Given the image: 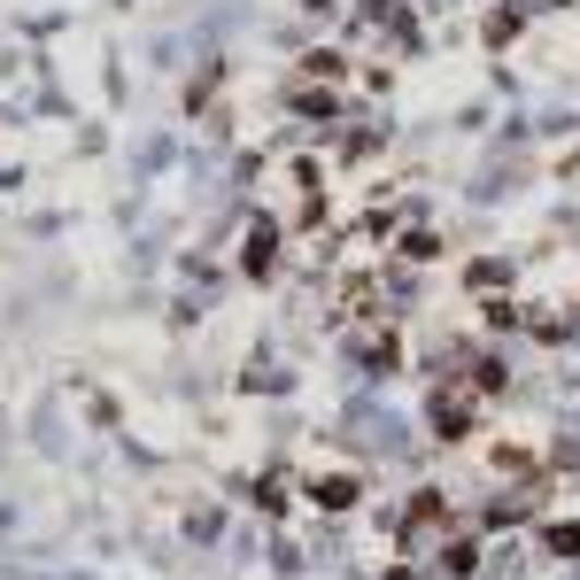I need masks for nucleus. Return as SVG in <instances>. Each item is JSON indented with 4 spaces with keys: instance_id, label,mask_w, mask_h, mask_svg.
<instances>
[{
    "instance_id": "nucleus-15",
    "label": "nucleus",
    "mask_w": 580,
    "mask_h": 580,
    "mask_svg": "<svg viewBox=\"0 0 580 580\" xmlns=\"http://www.w3.org/2000/svg\"><path fill=\"white\" fill-rule=\"evenodd\" d=\"M379 147H387V132H349V140H341V155H349V162H372Z\"/></svg>"
},
{
    "instance_id": "nucleus-8",
    "label": "nucleus",
    "mask_w": 580,
    "mask_h": 580,
    "mask_svg": "<svg viewBox=\"0 0 580 580\" xmlns=\"http://www.w3.org/2000/svg\"><path fill=\"white\" fill-rule=\"evenodd\" d=\"M357 357H364L372 372H395V364H402V341H395L387 325H379V334H364V341H357Z\"/></svg>"
},
{
    "instance_id": "nucleus-6",
    "label": "nucleus",
    "mask_w": 580,
    "mask_h": 580,
    "mask_svg": "<svg viewBox=\"0 0 580 580\" xmlns=\"http://www.w3.org/2000/svg\"><path fill=\"white\" fill-rule=\"evenodd\" d=\"M334 302H341V317H379V271H349Z\"/></svg>"
},
{
    "instance_id": "nucleus-5",
    "label": "nucleus",
    "mask_w": 580,
    "mask_h": 580,
    "mask_svg": "<svg viewBox=\"0 0 580 580\" xmlns=\"http://www.w3.org/2000/svg\"><path fill=\"white\" fill-rule=\"evenodd\" d=\"M287 109H294V117H310V124L325 132V124L341 117V86H294V94H287Z\"/></svg>"
},
{
    "instance_id": "nucleus-4",
    "label": "nucleus",
    "mask_w": 580,
    "mask_h": 580,
    "mask_svg": "<svg viewBox=\"0 0 580 580\" xmlns=\"http://www.w3.org/2000/svg\"><path fill=\"white\" fill-rule=\"evenodd\" d=\"M302 495H310L317 511H334V519H341V511H357V504H364V480H357V472H310V487H302Z\"/></svg>"
},
{
    "instance_id": "nucleus-12",
    "label": "nucleus",
    "mask_w": 580,
    "mask_h": 580,
    "mask_svg": "<svg viewBox=\"0 0 580 580\" xmlns=\"http://www.w3.org/2000/svg\"><path fill=\"white\" fill-rule=\"evenodd\" d=\"M247 504H256V511H287V480H279V472L247 480Z\"/></svg>"
},
{
    "instance_id": "nucleus-3",
    "label": "nucleus",
    "mask_w": 580,
    "mask_h": 580,
    "mask_svg": "<svg viewBox=\"0 0 580 580\" xmlns=\"http://www.w3.org/2000/svg\"><path fill=\"white\" fill-rule=\"evenodd\" d=\"M240 271L247 279H271L279 271V217H247L240 225Z\"/></svg>"
},
{
    "instance_id": "nucleus-11",
    "label": "nucleus",
    "mask_w": 580,
    "mask_h": 580,
    "mask_svg": "<svg viewBox=\"0 0 580 580\" xmlns=\"http://www.w3.org/2000/svg\"><path fill=\"white\" fill-rule=\"evenodd\" d=\"M542 549L572 565V557H580V519H557V527H542Z\"/></svg>"
},
{
    "instance_id": "nucleus-2",
    "label": "nucleus",
    "mask_w": 580,
    "mask_h": 580,
    "mask_svg": "<svg viewBox=\"0 0 580 580\" xmlns=\"http://www.w3.org/2000/svg\"><path fill=\"white\" fill-rule=\"evenodd\" d=\"M449 519H457V511H449V495H442V487H419V495L402 504V527H395V534H402V549H419V542L449 534Z\"/></svg>"
},
{
    "instance_id": "nucleus-10",
    "label": "nucleus",
    "mask_w": 580,
    "mask_h": 580,
    "mask_svg": "<svg viewBox=\"0 0 580 580\" xmlns=\"http://www.w3.org/2000/svg\"><path fill=\"white\" fill-rule=\"evenodd\" d=\"M487 464H495V472H511V480H534V449H527V442H495Z\"/></svg>"
},
{
    "instance_id": "nucleus-16",
    "label": "nucleus",
    "mask_w": 580,
    "mask_h": 580,
    "mask_svg": "<svg viewBox=\"0 0 580 580\" xmlns=\"http://www.w3.org/2000/svg\"><path fill=\"white\" fill-rule=\"evenodd\" d=\"M487 39H495V47L519 39V9H495V16H487Z\"/></svg>"
},
{
    "instance_id": "nucleus-14",
    "label": "nucleus",
    "mask_w": 580,
    "mask_h": 580,
    "mask_svg": "<svg viewBox=\"0 0 580 580\" xmlns=\"http://www.w3.org/2000/svg\"><path fill=\"white\" fill-rule=\"evenodd\" d=\"M464 287H472V294H487V287H504V264H495V256L464 264Z\"/></svg>"
},
{
    "instance_id": "nucleus-9",
    "label": "nucleus",
    "mask_w": 580,
    "mask_h": 580,
    "mask_svg": "<svg viewBox=\"0 0 580 580\" xmlns=\"http://www.w3.org/2000/svg\"><path fill=\"white\" fill-rule=\"evenodd\" d=\"M480 557H487V549H480L472 534H457V542L442 549V572H449V580H472V572H480Z\"/></svg>"
},
{
    "instance_id": "nucleus-17",
    "label": "nucleus",
    "mask_w": 580,
    "mask_h": 580,
    "mask_svg": "<svg viewBox=\"0 0 580 580\" xmlns=\"http://www.w3.org/2000/svg\"><path fill=\"white\" fill-rule=\"evenodd\" d=\"M302 9H310V16H334V9H341V0H302Z\"/></svg>"
},
{
    "instance_id": "nucleus-7",
    "label": "nucleus",
    "mask_w": 580,
    "mask_h": 580,
    "mask_svg": "<svg viewBox=\"0 0 580 580\" xmlns=\"http://www.w3.org/2000/svg\"><path fill=\"white\" fill-rule=\"evenodd\" d=\"M341 77H349V55L341 47H310L302 55V86H341Z\"/></svg>"
},
{
    "instance_id": "nucleus-1",
    "label": "nucleus",
    "mask_w": 580,
    "mask_h": 580,
    "mask_svg": "<svg viewBox=\"0 0 580 580\" xmlns=\"http://www.w3.org/2000/svg\"><path fill=\"white\" fill-rule=\"evenodd\" d=\"M480 410H487V395H480L472 379H442L434 402H426V426H434L442 442H464V434L480 426Z\"/></svg>"
},
{
    "instance_id": "nucleus-13",
    "label": "nucleus",
    "mask_w": 580,
    "mask_h": 580,
    "mask_svg": "<svg viewBox=\"0 0 580 580\" xmlns=\"http://www.w3.org/2000/svg\"><path fill=\"white\" fill-rule=\"evenodd\" d=\"M402 256H410V264H434V256H442V240H434L426 225H410V232H402Z\"/></svg>"
}]
</instances>
